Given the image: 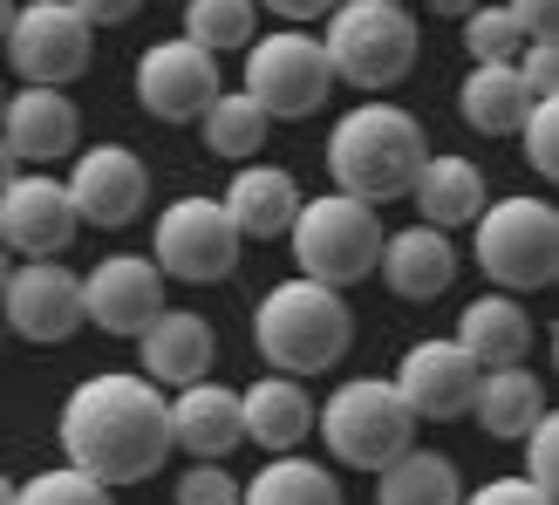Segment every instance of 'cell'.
Here are the masks:
<instances>
[{"instance_id":"7","label":"cell","mask_w":559,"mask_h":505,"mask_svg":"<svg viewBox=\"0 0 559 505\" xmlns=\"http://www.w3.org/2000/svg\"><path fill=\"white\" fill-rule=\"evenodd\" d=\"M314 431H321V444L334 451V465L382 471L396 451H409V444H416V416H409V403L396 397V383L355 376V383H342V389H334V397L314 410Z\"/></svg>"},{"instance_id":"41","label":"cell","mask_w":559,"mask_h":505,"mask_svg":"<svg viewBox=\"0 0 559 505\" xmlns=\"http://www.w3.org/2000/svg\"><path fill=\"white\" fill-rule=\"evenodd\" d=\"M424 8H430V14H443V21H464L471 8H485V0H424Z\"/></svg>"},{"instance_id":"30","label":"cell","mask_w":559,"mask_h":505,"mask_svg":"<svg viewBox=\"0 0 559 505\" xmlns=\"http://www.w3.org/2000/svg\"><path fill=\"white\" fill-rule=\"evenodd\" d=\"M178 8H185V27H178V35H185V42H199L205 55L253 48V35H260L253 0H178Z\"/></svg>"},{"instance_id":"3","label":"cell","mask_w":559,"mask_h":505,"mask_svg":"<svg viewBox=\"0 0 559 505\" xmlns=\"http://www.w3.org/2000/svg\"><path fill=\"white\" fill-rule=\"evenodd\" d=\"M424 157H430L424 124L396 103H355L328 130V178H334V191H348L361 205L403 199L409 178L424 172Z\"/></svg>"},{"instance_id":"34","label":"cell","mask_w":559,"mask_h":505,"mask_svg":"<svg viewBox=\"0 0 559 505\" xmlns=\"http://www.w3.org/2000/svg\"><path fill=\"white\" fill-rule=\"evenodd\" d=\"M178 505H239V479L212 458H191V471L178 479Z\"/></svg>"},{"instance_id":"9","label":"cell","mask_w":559,"mask_h":505,"mask_svg":"<svg viewBox=\"0 0 559 505\" xmlns=\"http://www.w3.org/2000/svg\"><path fill=\"white\" fill-rule=\"evenodd\" d=\"M0 48H8L21 82H35V90H69V82L90 75V62H96V27L82 21L69 0H21L8 35H0Z\"/></svg>"},{"instance_id":"2","label":"cell","mask_w":559,"mask_h":505,"mask_svg":"<svg viewBox=\"0 0 559 505\" xmlns=\"http://www.w3.org/2000/svg\"><path fill=\"white\" fill-rule=\"evenodd\" d=\"M253 342L273 362V376H328L355 342V307L342 287H321V280L294 273L260 294Z\"/></svg>"},{"instance_id":"42","label":"cell","mask_w":559,"mask_h":505,"mask_svg":"<svg viewBox=\"0 0 559 505\" xmlns=\"http://www.w3.org/2000/svg\"><path fill=\"white\" fill-rule=\"evenodd\" d=\"M14 178H21V157H14V151H8V144H0V191H8V185H14Z\"/></svg>"},{"instance_id":"27","label":"cell","mask_w":559,"mask_h":505,"mask_svg":"<svg viewBox=\"0 0 559 505\" xmlns=\"http://www.w3.org/2000/svg\"><path fill=\"white\" fill-rule=\"evenodd\" d=\"M457 498H464L457 465L443 451H424V444H409L376 471V505H457Z\"/></svg>"},{"instance_id":"40","label":"cell","mask_w":559,"mask_h":505,"mask_svg":"<svg viewBox=\"0 0 559 505\" xmlns=\"http://www.w3.org/2000/svg\"><path fill=\"white\" fill-rule=\"evenodd\" d=\"M253 8H266V14H280L287 27H300V21H328L334 0H253Z\"/></svg>"},{"instance_id":"24","label":"cell","mask_w":559,"mask_h":505,"mask_svg":"<svg viewBox=\"0 0 559 505\" xmlns=\"http://www.w3.org/2000/svg\"><path fill=\"white\" fill-rule=\"evenodd\" d=\"M239 424L246 437L260 444V451H294V444H307V431H314V403H307L300 376H260L253 389H239Z\"/></svg>"},{"instance_id":"5","label":"cell","mask_w":559,"mask_h":505,"mask_svg":"<svg viewBox=\"0 0 559 505\" xmlns=\"http://www.w3.org/2000/svg\"><path fill=\"white\" fill-rule=\"evenodd\" d=\"M471 252L498 294H539L559 273V212L546 199H485Z\"/></svg>"},{"instance_id":"28","label":"cell","mask_w":559,"mask_h":505,"mask_svg":"<svg viewBox=\"0 0 559 505\" xmlns=\"http://www.w3.org/2000/svg\"><path fill=\"white\" fill-rule=\"evenodd\" d=\"M199 130H205V151L212 157H233V164H253L260 151H266V109L246 96V90H218L212 103H205V117H199Z\"/></svg>"},{"instance_id":"46","label":"cell","mask_w":559,"mask_h":505,"mask_svg":"<svg viewBox=\"0 0 559 505\" xmlns=\"http://www.w3.org/2000/svg\"><path fill=\"white\" fill-rule=\"evenodd\" d=\"M0 342H8V328H0Z\"/></svg>"},{"instance_id":"32","label":"cell","mask_w":559,"mask_h":505,"mask_svg":"<svg viewBox=\"0 0 559 505\" xmlns=\"http://www.w3.org/2000/svg\"><path fill=\"white\" fill-rule=\"evenodd\" d=\"M14 505H117V498H109V485H96L90 471L62 465V471H35L27 485H14Z\"/></svg>"},{"instance_id":"39","label":"cell","mask_w":559,"mask_h":505,"mask_svg":"<svg viewBox=\"0 0 559 505\" xmlns=\"http://www.w3.org/2000/svg\"><path fill=\"white\" fill-rule=\"evenodd\" d=\"M69 8L90 21V27H123L136 8H144V0H69Z\"/></svg>"},{"instance_id":"19","label":"cell","mask_w":559,"mask_h":505,"mask_svg":"<svg viewBox=\"0 0 559 505\" xmlns=\"http://www.w3.org/2000/svg\"><path fill=\"white\" fill-rule=\"evenodd\" d=\"M239 444H246V424H239V389L212 383V376H205V383L171 389V451L226 465Z\"/></svg>"},{"instance_id":"25","label":"cell","mask_w":559,"mask_h":505,"mask_svg":"<svg viewBox=\"0 0 559 505\" xmlns=\"http://www.w3.org/2000/svg\"><path fill=\"white\" fill-rule=\"evenodd\" d=\"M471 416L485 424V437L519 444V437L546 416V389H539V376L525 369V362H512V369H478V397H471Z\"/></svg>"},{"instance_id":"47","label":"cell","mask_w":559,"mask_h":505,"mask_svg":"<svg viewBox=\"0 0 559 505\" xmlns=\"http://www.w3.org/2000/svg\"><path fill=\"white\" fill-rule=\"evenodd\" d=\"M0 103H8V90H0Z\"/></svg>"},{"instance_id":"29","label":"cell","mask_w":559,"mask_h":505,"mask_svg":"<svg viewBox=\"0 0 559 505\" xmlns=\"http://www.w3.org/2000/svg\"><path fill=\"white\" fill-rule=\"evenodd\" d=\"M239 505H342V485L314 458L280 451L266 471H253V485H239Z\"/></svg>"},{"instance_id":"15","label":"cell","mask_w":559,"mask_h":505,"mask_svg":"<svg viewBox=\"0 0 559 505\" xmlns=\"http://www.w3.org/2000/svg\"><path fill=\"white\" fill-rule=\"evenodd\" d=\"M157 307H164V273L144 252H103L82 280V321H96L103 334H123V342L144 334Z\"/></svg>"},{"instance_id":"48","label":"cell","mask_w":559,"mask_h":505,"mask_svg":"<svg viewBox=\"0 0 559 505\" xmlns=\"http://www.w3.org/2000/svg\"><path fill=\"white\" fill-rule=\"evenodd\" d=\"M396 8H409V0H396Z\"/></svg>"},{"instance_id":"23","label":"cell","mask_w":559,"mask_h":505,"mask_svg":"<svg viewBox=\"0 0 559 505\" xmlns=\"http://www.w3.org/2000/svg\"><path fill=\"white\" fill-rule=\"evenodd\" d=\"M409 199H416V219L424 226H437V233H451V226H471V219L485 212V172L471 157H457V151H430L424 157V172L409 178Z\"/></svg>"},{"instance_id":"8","label":"cell","mask_w":559,"mask_h":505,"mask_svg":"<svg viewBox=\"0 0 559 505\" xmlns=\"http://www.w3.org/2000/svg\"><path fill=\"white\" fill-rule=\"evenodd\" d=\"M246 96L266 109V124H307L334 96V69L314 35L280 27V35H253L246 48Z\"/></svg>"},{"instance_id":"43","label":"cell","mask_w":559,"mask_h":505,"mask_svg":"<svg viewBox=\"0 0 559 505\" xmlns=\"http://www.w3.org/2000/svg\"><path fill=\"white\" fill-rule=\"evenodd\" d=\"M8 273H14V252H8V246H0V287H8Z\"/></svg>"},{"instance_id":"26","label":"cell","mask_w":559,"mask_h":505,"mask_svg":"<svg viewBox=\"0 0 559 505\" xmlns=\"http://www.w3.org/2000/svg\"><path fill=\"white\" fill-rule=\"evenodd\" d=\"M525 109H533V96L512 62H471V75L457 82V117L478 137H519Z\"/></svg>"},{"instance_id":"6","label":"cell","mask_w":559,"mask_h":505,"mask_svg":"<svg viewBox=\"0 0 559 505\" xmlns=\"http://www.w3.org/2000/svg\"><path fill=\"white\" fill-rule=\"evenodd\" d=\"M287 239H294L300 273L321 280V287H355V280H369L376 260H382V219H376V205L348 199V191L300 199Z\"/></svg>"},{"instance_id":"35","label":"cell","mask_w":559,"mask_h":505,"mask_svg":"<svg viewBox=\"0 0 559 505\" xmlns=\"http://www.w3.org/2000/svg\"><path fill=\"white\" fill-rule=\"evenodd\" d=\"M519 444H525V471H519V479H533L539 492H552V485H559V424H552V410H546Z\"/></svg>"},{"instance_id":"11","label":"cell","mask_w":559,"mask_h":505,"mask_svg":"<svg viewBox=\"0 0 559 505\" xmlns=\"http://www.w3.org/2000/svg\"><path fill=\"white\" fill-rule=\"evenodd\" d=\"M0 328L21 342H69L82 328V273H69L62 260H14L8 287H0Z\"/></svg>"},{"instance_id":"16","label":"cell","mask_w":559,"mask_h":505,"mask_svg":"<svg viewBox=\"0 0 559 505\" xmlns=\"http://www.w3.org/2000/svg\"><path fill=\"white\" fill-rule=\"evenodd\" d=\"M75 205H69V185L48 178V172H21L8 191H0V246L21 252V260H55L69 239H75Z\"/></svg>"},{"instance_id":"36","label":"cell","mask_w":559,"mask_h":505,"mask_svg":"<svg viewBox=\"0 0 559 505\" xmlns=\"http://www.w3.org/2000/svg\"><path fill=\"white\" fill-rule=\"evenodd\" d=\"M512 69H519V82H525V96H533V103L559 96V42H525Z\"/></svg>"},{"instance_id":"4","label":"cell","mask_w":559,"mask_h":505,"mask_svg":"<svg viewBox=\"0 0 559 505\" xmlns=\"http://www.w3.org/2000/svg\"><path fill=\"white\" fill-rule=\"evenodd\" d=\"M334 82L348 90H396V82L416 69L424 55V35H416L409 8L396 0H334L328 8V35H314Z\"/></svg>"},{"instance_id":"13","label":"cell","mask_w":559,"mask_h":505,"mask_svg":"<svg viewBox=\"0 0 559 505\" xmlns=\"http://www.w3.org/2000/svg\"><path fill=\"white\" fill-rule=\"evenodd\" d=\"M212 96H218V55H205L199 42L171 35V42L136 55V103H144V117L199 124Z\"/></svg>"},{"instance_id":"44","label":"cell","mask_w":559,"mask_h":505,"mask_svg":"<svg viewBox=\"0 0 559 505\" xmlns=\"http://www.w3.org/2000/svg\"><path fill=\"white\" fill-rule=\"evenodd\" d=\"M14 8H21V0H0V35H8V21H14Z\"/></svg>"},{"instance_id":"38","label":"cell","mask_w":559,"mask_h":505,"mask_svg":"<svg viewBox=\"0 0 559 505\" xmlns=\"http://www.w3.org/2000/svg\"><path fill=\"white\" fill-rule=\"evenodd\" d=\"M506 14L525 27V42H552L559 35V0H506Z\"/></svg>"},{"instance_id":"45","label":"cell","mask_w":559,"mask_h":505,"mask_svg":"<svg viewBox=\"0 0 559 505\" xmlns=\"http://www.w3.org/2000/svg\"><path fill=\"white\" fill-rule=\"evenodd\" d=\"M0 505H14V479H8V471H0Z\"/></svg>"},{"instance_id":"14","label":"cell","mask_w":559,"mask_h":505,"mask_svg":"<svg viewBox=\"0 0 559 505\" xmlns=\"http://www.w3.org/2000/svg\"><path fill=\"white\" fill-rule=\"evenodd\" d=\"M389 383H396V397L409 403L416 424H457V416H471V397H478V362L451 334H437V342H409Z\"/></svg>"},{"instance_id":"21","label":"cell","mask_w":559,"mask_h":505,"mask_svg":"<svg viewBox=\"0 0 559 505\" xmlns=\"http://www.w3.org/2000/svg\"><path fill=\"white\" fill-rule=\"evenodd\" d=\"M218 205H226V219H233V233L239 239H280L294 226V212H300V185L280 172V164H239L233 172V185L218 191Z\"/></svg>"},{"instance_id":"22","label":"cell","mask_w":559,"mask_h":505,"mask_svg":"<svg viewBox=\"0 0 559 505\" xmlns=\"http://www.w3.org/2000/svg\"><path fill=\"white\" fill-rule=\"evenodd\" d=\"M451 342L478 362V369H512V362L533 355V315H525L519 294H478L457 315V334Z\"/></svg>"},{"instance_id":"18","label":"cell","mask_w":559,"mask_h":505,"mask_svg":"<svg viewBox=\"0 0 559 505\" xmlns=\"http://www.w3.org/2000/svg\"><path fill=\"white\" fill-rule=\"evenodd\" d=\"M0 144H8L21 157V172L27 164H55V157H75L82 144V117H75V103L62 90H14L8 103H0Z\"/></svg>"},{"instance_id":"12","label":"cell","mask_w":559,"mask_h":505,"mask_svg":"<svg viewBox=\"0 0 559 505\" xmlns=\"http://www.w3.org/2000/svg\"><path fill=\"white\" fill-rule=\"evenodd\" d=\"M69 205L82 226H103V233H123L130 219H144L151 205V172L130 144H90L69 164Z\"/></svg>"},{"instance_id":"37","label":"cell","mask_w":559,"mask_h":505,"mask_svg":"<svg viewBox=\"0 0 559 505\" xmlns=\"http://www.w3.org/2000/svg\"><path fill=\"white\" fill-rule=\"evenodd\" d=\"M457 505H552V492H539L533 479H519V471H512V479H485L478 492L457 498Z\"/></svg>"},{"instance_id":"17","label":"cell","mask_w":559,"mask_h":505,"mask_svg":"<svg viewBox=\"0 0 559 505\" xmlns=\"http://www.w3.org/2000/svg\"><path fill=\"white\" fill-rule=\"evenodd\" d=\"M136 362H144V376L157 389H185V383H205L212 362H218V334L205 315H191V307H157L136 334Z\"/></svg>"},{"instance_id":"10","label":"cell","mask_w":559,"mask_h":505,"mask_svg":"<svg viewBox=\"0 0 559 505\" xmlns=\"http://www.w3.org/2000/svg\"><path fill=\"white\" fill-rule=\"evenodd\" d=\"M246 239L233 233V219L218 199H178L157 212V233H151V267L164 280H185V287H218L233 280Z\"/></svg>"},{"instance_id":"33","label":"cell","mask_w":559,"mask_h":505,"mask_svg":"<svg viewBox=\"0 0 559 505\" xmlns=\"http://www.w3.org/2000/svg\"><path fill=\"white\" fill-rule=\"evenodd\" d=\"M519 137H525V164H533L539 178H559V96H546V103L525 109Z\"/></svg>"},{"instance_id":"20","label":"cell","mask_w":559,"mask_h":505,"mask_svg":"<svg viewBox=\"0 0 559 505\" xmlns=\"http://www.w3.org/2000/svg\"><path fill=\"white\" fill-rule=\"evenodd\" d=\"M376 273L389 280L396 301H437V294L457 287V246H451V233H437V226L416 219V226H403V233H382Z\"/></svg>"},{"instance_id":"1","label":"cell","mask_w":559,"mask_h":505,"mask_svg":"<svg viewBox=\"0 0 559 505\" xmlns=\"http://www.w3.org/2000/svg\"><path fill=\"white\" fill-rule=\"evenodd\" d=\"M62 458L75 471H90L96 485H136L164 471L171 458V397L151 383V376H130V369H109L69 389L62 403Z\"/></svg>"},{"instance_id":"31","label":"cell","mask_w":559,"mask_h":505,"mask_svg":"<svg viewBox=\"0 0 559 505\" xmlns=\"http://www.w3.org/2000/svg\"><path fill=\"white\" fill-rule=\"evenodd\" d=\"M525 48V27L506 8H471L464 14V55L471 62H519Z\"/></svg>"}]
</instances>
